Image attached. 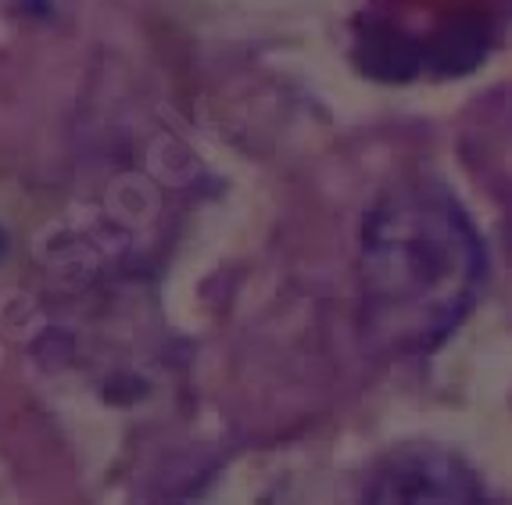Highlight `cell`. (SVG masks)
Instances as JSON below:
<instances>
[{"label": "cell", "mask_w": 512, "mask_h": 505, "mask_svg": "<svg viewBox=\"0 0 512 505\" xmlns=\"http://www.w3.org/2000/svg\"><path fill=\"white\" fill-rule=\"evenodd\" d=\"M359 69L373 79H387V83H402L412 79L423 65V47L412 43L409 36L394 33L387 26H376L369 33H362L359 51H355Z\"/></svg>", "instance_id": "3"}, {"label": "cell", "mask_w": 512, "mask_h": 505, "mask_svg": "<svg viewBox=\"0 0 512 505\" xmlns=\"http://www.w3.org/2000/svg\"><path fill=\"white\" fill-rule=\"evenodd\" d=\"M376 498H416V502H459V498H480V488L470 473L444 455H402L398 466L384 473V480L373 488Z\"/></svg>", "instance_id": "2"}, {"label": "cell", "mask_w": 512, "mask_h": 505, "mask_svg": "<svg viewBox=\"0 0 512 505\" xmlns=\"http://www.w3.org/2000/svg\"><path fill=\"white\" fill-rule=\"evenodd\" d=\"M484 248L441 187H398L362 226V326L373 348L412 355L441 344L477 301Z\"/></svg>", "instance_id": "1"}, {"label": "cell", "mask_w": 512, "mask_h": 505, "mask_svg": "<svg viewBox=\"0 0 512 505\" xmlns=\"http://www.w3.org/2000/svg\"><path fill=\"white\" fill-rule=\"evenodd\" d=\"M487 54V33L480 22H452L441 33H434V40L427 43L423 61L437 76H462V72L477 69Z\"/></svg>", "instance_id": "4"}]
</instances>
